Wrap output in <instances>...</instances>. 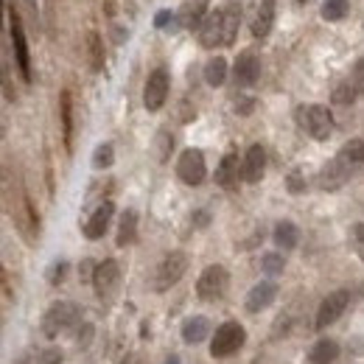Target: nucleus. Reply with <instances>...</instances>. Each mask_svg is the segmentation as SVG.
Masks as SVG:
<instances>
[{"instance_id":"obj_36","label":"nucleus","mask_w":364,"mask_h":364,"mask_svg":"<svg viewBox=\"0 0 364 364\" xmlns=\"http://www.w3.org/2000/svg\"><path fill=\"white\" fill-rule=\"evenodd\" d=\"M168 23H174V14H171V9H166V11H160V14L154 17V26H157V28H163V26H168Z\"/></svg>"},{"instance_id":"obj_6","label":"nucleus","mask_w":364,"mask_h":364,"mask_svg":"<svg viewBox=\"0 0 364 364\" xmlns=\"http://www.w3.org/2000/svg\"><path fill=\"white\" fill-rule=\"evenodd\" d=\"M188 272V255L185 252H168L157 269H154V291H168L171 286H177L182 280V274Z\"/></svg>"},{"instance_id":"obj_34","label":"nucleus","mask_w":364,"mask_h":364,"mask_svg":"<svg viewBox=\"0 0 364 364\" xmlns=\"http://www.w3.org/2000/svg\"><path fill=\"white\" fill-rule=\"evenodd\" d=\"M40 364H62V350H56V348L43 350L40 353Z\"/></svg>"},{"instance_id":"obj_37","label":"nucleus","mask_w":364,"mask_h":364,"mask_svg":"<svg viewBox=\"0 0 364 364\" xmlns=\"http://www.w3.org/2000/svg\"><path fill=\"white\" fill-rule=\"evenodd\" d=\"M193 219H196V225H199V228H205V225H208V213H205V210H199Z\"/></svg>"},{"instance_id":"obj_9","label":"nucleus","mask_w":364,"mask_h":364,"mask_svg":"<svg viewBox=\"0 0 364 364\" xmlns=\"http://www.w3.org/2000/svg\"><path fill=\"white\" fill-rule=\"evenodd\" d=\"M348 303H350V294L345 291V289H339V291H331L322 303H319L317 309V331H325V328H331L336 319L345 314V309H348Z\"/></svg>"},{"instance_id":"obj_24","label":"nucleus","mask_w":364,"mask_h":364,"mask_svg":"<svg viewBox=\"0 0 364 364\" xmlns=\"http://www.w3.org/2000/svg\"><path fill=\"white\" fill-rule=\"evenodd\" d=\"M205 82L210 87H222L228 82V59L225 56H213L208 65H205Z\"/></svg>"},{"instance_id":"obj_27","label":"nucleus","mask_w":364,"mask_h":364,"mask_svg":"<svg viewBox=\"0 0 364 364\" xmlns=\"http://www.w3.org/2000/svg\"><path fill=\"white\" fill-rule=\"evenodd\" d=\"M261 269L269 274V277H277V274H283V269H286V258L280 252H267L261 258Z\"/></svg>"},{"instance_id":"obj_33","label":"nucleus","mask_w":364,"mask_h":364,"mask_svg":"<svg viewBox=\"0 0 364 364\" xmlns=\"http://www.w3.org/2000/svg\"><path fill=\"white\" fill-rule=\"evenodd\" d=\"M353 244H356V252L362 255V261H364V222L362 225H353Z\"/></svg>"},{"instance_id":"obj_22","label":"nucleus","mask_w":364,"mask_h":364,"mask_svg":"<svg viewBox=\"0 0 364 364\" xmlns=\"http://www.w3.org/2000/svg\"><path fill=\"white\" fill-rule=\"evenodd\" d=\"M339 356V345L333 339H319L317 345L309 350V364H333Z\"/></svg>"},{"instance_id":"obj_25","label":"nucleus","mask_w":364,"mask_h":364,"mask_svg":"<svg viewBox=\"0 0 364 364\" xmlns=\"http://www.w3.org/2000/svg\"><path fill=\"white\" fill-rule=\"evenodd\" d=\"M115 163V149H112V143H101L95 151H92V168L95 171H104V168H109Z\"/></svg>"},{"instance_id":"obj_16","label":"nucleus","mask_w":364,"mask_h":364,"mask_svg":"<svg viewBox=\"0 0 364 364\" xmlns=\"http://www.w3.org/2000/svg\"><path fill=\"white\" fill-rule=\"evenodd\" d=\"M11 43H14V56H17L20 73H23V79L28 82V79H31V59H28L26 34H23V28H20V20H17V14H14V11H11Z\"/></svg>"},{"instance_id":"obj_13","label":"nucleus","mask_w":364,"mask_h":364,"mask_svg":"<svg viewBox=\"0 0 364 364\" xmlns=\"http://www.w3.org/2000/svg\"><path fill=\"white\" fill-rule=\"evenodd\" d=\"M264 171H267V151H264L261 143H255V146L247 149V154L241 160V180L250 182V185L252 182H261Z\"/></svg>"},{"instance_id":"obj_10","label":"nucleus","mask_w":364,"mask_h":364,"mask_svg":"<svg viewBox=\"0 0 364 364\" xmlns=\"http://www.w3.org/2000/svg\"><path fill=\"white\" fill-rule=\"evenodd\" d=\"M168 73L163 70V68H157L149 79H146V87H143V107L149 109V112H157L163 104H166V98H168Z\"/></svg>"},{"instance_id":"obj_23","label":"nucleus","mask_w":364,"mask_h":364,"mask_svg":"<svg viewBox=\"0 0 364 364\" xmlns=\"http://www.w3.org/2000/svg\"><path fill=\"white\" fill-rule=\"evenodd\" d=\"M135 238H137V213L135 210H124V216L118 222V238H115V244L118 247H129Z\"/></svg>"},{"instance_id":"obj_17","label":"nucleus","mask_w":364,"mask_h":364,"mask_svg":"<svg viewBox=\"0 0 364 364\" xmlns=\"http://www.w3.org/2000/svg\"><path fill=\"white\" fill-rule=\"evenodd\" d=\"M272 26H274V0H261L258 9H255L252 26H250V28H252V37H255V40L269 37Z\"/></svg>"},{"instance_id":"obj_4","label":"nucleus","mask_w":364,"mask_h":364,"mask_svg":"<svg viewBox=\"0 0 364 364\" xmlns=\"http://www.w3.org/2000/svg\"><path fill=\"white\" fill-rule=\"evenodd\" d=\"M79 322H82V306H76L70 300H59V303H53L43 314V325L40 328H43L46 339H56L62 331L76 328Z\"/></svg>"},{"instance_id":"obj_2","label":"nucleus","mask_w":364,"mask_h":364,"mask_svg":"<svg viewBox=\"0 0 364 364\" xmlns=\"http://www.w3.org/2000/svg\"><path fill=\"white\" fill-rule=\"evenodd\" d=\"M241 26V3H228L219 11H210L199 28V43L202 48H225L235 43Z\"/></svg>"},{"instance_id":"obj_5","label":"nucleus","mask_w":364,"mask_h":364,"mask_svg":"<svg viewBox=\"0 0 364 364\" xmlns=\"http://www.w3.org/2000/svg\"><path fill=\"white\" fill-rule=\"evenodd\" d=\"M244 342H247L244 325L235 322V319H228V322H222V325L216 328V333H213V339H210V356H213V359H228V356L238 353V350L244 348Z\"/></svg>"},{"instance_id":"obj_31","label":"nucleus","mask_w":364,"mask_h":364,"mask_svg":"<svg viewBox=\"0 0 364 364\" xmlns=\"http://www.w3.org/2000/svg\"><path fill=\"white\" fill-rule=\"evenodd\" d=\"M286 188H289V193H303V191H306V180H303V174H300V171H291V174H289V180H286Z\"/></svg>"},{"instance_id":"obj_21","label":"nucleus","mask_w":364,"mask_h":364,"mask_svg":"<svg viewBox=\"0 0 364 364\" xmlns=\"http://www.w3.org/2000/svg\"><path fill=\"white\" fill-rule=\"evenodd\" d=\"M272 241L283 250V252H289V250H294L297 247V241H300V230L294 222H277L272 230Z\"/></svg>"},{"instance_id":"obj_28","label":"nucleus","mask_w":364,"mask_h":364,"mask_svg":"<svg viewBox=\"0 0 364 364\" xmlns=\"http://www.w3.org/2000/svg\"><path fill=\"white\" fill-rule=\"evenodd\" d=\"M356 98H359V92H356V87H353L348 79L333 90V104H339V107H348V104H353Z\"/></svg>"},{"instance_id":"obj_14","label":"nucleus","mask_w":364,"mask_h":364,"mask_svg":"<svg viewBox=\"0 0 364 364\" xmlns=\"http://www.w3.org/2000/svg\"><path fill=\"white\" fill-rule=\"evenodd\" d=\"M274 300H277V283H274V280H261V283H255V286L250 289L244 306H247L250 314H258V311L269 309Z\"/></svg>"},{"instance_id":"obj_18","label":"nucleus","mask_w":364,"mask_h":364,"mask_svg":"<svg viewBox=\"0 0 364 364\" xmlns=\"http://www.w3.org/2000/svg\"><path fill=\"white\" fill-rule=\"evenodd\" d=\"M205 17H208V0H188L180 9V26L188 31H193V28L199 31Z\"/></svg>"},{"instance_id":"obj_39","label":"nucleus","mask_w":364,"mask_h":364,"mask_svg":"<svg viewBox=\"0 0 364 364\" xmlns=\"http://www.w3.org/2000/svg\"><path fill=\"white\" fill-rule=\"evenodd\" d=\"M124 364H137V359H135V356H129V359H127Z\"/></svg>"},{"instance_id":"obj_29","label":"nucleus","mask_w":364,"mask_h":364,"mask_svg":"<svg viewBox=\"0 0 364 364\" xmlns=\"http://www.w3.org/2000/svg\"><path fill=\"white\" fill-rule=\"evenodd\" d=\"M62 127H65V146L70 149V132H73V121H70V92H62Z\"/></svg>"},{"instance_id":"obj_15","label":"nucleus","mask_w":364,"mask_h":364,"mask_svg":"<svg viewBox=\"0 0 364 364\" xmlns=\"http://www.w3.org/2000/svg\"><path fill=\"white\" fill-rule=\"evenodd\" d=\"M112 216H115V205L112 202H101L95 210H92V216L85 222V235L95 241V238H101L107 228H109V222H112Z\"/></svg>"},{"instance_id":"obj_1","label":"nucleus","mask_w":364,"mask_h":364,"mask_svg":"<svg viewBox=\"0 0 364 364\" xmlns=\"http://www.w3.org/2000/svg\"><path fill=\"white\" fill-rule=\"evenodd\" d=\"M362 166H364V140L362 137H353V140H348V143L336 151V157L319 171V188H322V191H339Z\"/></svg>"},{"instance_id":"obj_19","label":"nucleus","mask_w":364,"mask_h":364,"mask_svg":"<svg viewBox=\"0 0 364 364\" xmlns=\"http://www.w3.org/2000/svg\"><path fill=\"white\" fill-rule=\"evenodd\" d=\"M208 333H210V322H208V317H202V314L188 317L185 322H182V342H188V345H199V342H205Z\"/></svg>"},{"instance_id":"obj_26","label":"nucleus","mask_w":364,"mask_h":364,"mask_svg":"<svg viewBox=\"0 0 364 364\" xmlns=\"http://www.w3.org/2000/svg\"><path fill=\"white\" fill-rule=\"evenodd\" d=\"M348 14V0H325L322 3V20L328 23H336Z\"/></svg>"},{"instance_id":"obj_32","label":"nucleus","mask_w":364,"mask_h":364,"mask_svg":"<svg viewBox=\"0 0 364 364\" xmlns=\"http://www.w3.org/2000/svg\"><path fill=\"white\" fill-rule=\"evenodd\" d=\"M68 272V264L65 261H56L53 267H50V272H48V280H50V286H56V283H62V277Z\"/></svg>"},{"instance_id":"obj_3","label":"nucleus","mask_w":364,"mask_h":364,"mask_svg":"<svg viewBox=\"0 0 364 364\" xmlns=\"http://www.w3.org/2000/svg\"><path fill=\"white\" fill-rule=\"evenodd\" d=\"M294 121H297V127L306 135L314 137V140H328V137L333 135V115L322 104H303V107H297Z\"/></svg>"},{"instance_id":"obj_11","label":"nucleus","mask_w":364,"mask_h":364,"mask_svg":"<svg viewBox=\"0 0 364 364\" xmlns=\"http://www.w3.org/2000/svg\"><path fill=\"white\" fill-rule=\"evenodd\" d=\"M118 283H121V267H118V261L107 258V261L95 264V272H92V289H95V294H98V297H112V291L118 289Z\"/></svg>"},{"instance_id":"obj_20","label":"nucleus","mask_w":364,"mask_h":364,"mask_svg":"<svg viewBox=\"0 0 364 364\" xmlns=\"http://www.w3.org/2000/svg\"><path fill=\"white\" fill-rule=\"evenodd\" d=\"M241 177V163H238V154L235 151H230L222 157V163H219V168H216V185H222V188H232L235 182Z\"/></svg>"},{"instance_id":"obj_30","label":"nucleus","mask_w":364,"mask_h":364,"mask_svg":"<svg viewBox=\"0 0 364 364\" xmlns=\"http://www.w3.org/2000/svg\"><path fill=\"white\" fill-rule=\"evenodd\" d=\"M348 82L356 87V92H359V95H364V56H359V59H356V65L350 68Z\"/></svg>"},{"instance_id":"obj_35","label":"nucleus","mask_w":364,"mask_h":364,"mask_svg":"<svg viewBox=\"0 0 364 364\" xmlns=\"http://www.w3.org/2000/svg\"><path fill=\"white\" fill-rule=\"evenodd\" d=\"M252 107H255V98H241V101H235V112H238V115H250Z\"/></svg>"},{"instance_id":"obj_38","label":"nucleus","mask_w":364,"mask_h":364,"mask_svg":"<svg viewBox=\"0 0 364 364\" xmlns=\"http://www.w3.org/2000/svg\"><path fill=\"white\" fill-rule=\"evenodd\" d=\"M163 364H182V359L180 356H174V353H171V356H166V362Z\"/></svg>"},{"instance_id":"obj_7","label":"nucleus","mask_w":364,"mask_h":364,"mask_svg":"<svg viewBox=\"0 0 364 364\" xmlns=\"http://www.w3.org/2000/svg\"><path fill=\"white\" fill-rule=\"evenodd\" d=\"M228 286H230L228 269L219 267V264H213V267H208L205 272L199 274V280H196V297L205 300V303H213V300H219L228 291Z\"/></svg>"},{"instance_id":"obj_12","label":"nucleus","mask_w":364,"mask_h":364,"mask_svg":"<svg viewBox=\"0 0 364 364\" xmlns=\"http://www.w3.org/2000/svg\"><path fill=\"white\" fill-rule=\"evenodd\" d=\"M232 76H235V85L252 87V85L258 82V76H261V59H258V53H255V50L238 53L235 68H232Z\"/></svg>"},{"instance_id":"obj_8","label":"nucleus","mask_w":364,"mask_h":364,"mask_svg":"<svg viewBox=\"0 0 364 364\" xmlns=\"http://www.w3.org/2000/svg\"><path fill=\"white\" fill-rule=\"evenodd\" d=\"M177 174L185 185H202L208 177V166H205V154L199 149H185L177 160Z\"/></svg>"}]
</instances>
